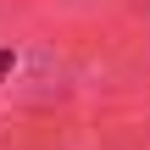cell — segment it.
<instances>
[{
    "mask_svg": "<svg viewBox=\"0 0 150 150\" xmlns=\"http://www.w3.org/2000/svg\"><path fill=\"white\" fill-rule=\"evenodd\" d=\"M11 72H17V50H11V45H0V83H6Z\"/></svg>",
    "mask_w": 150,
    "mask_h": 150,
    "instance_id": "cell-1",
    "label": "cell"
}]
</instances>
